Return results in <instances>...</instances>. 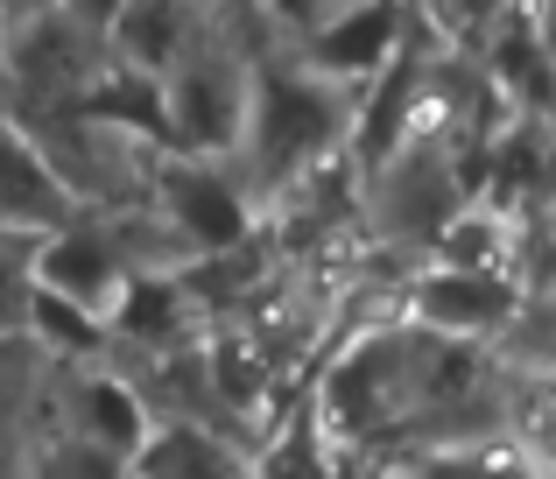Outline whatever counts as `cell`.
Instances as JSON below:
<instances>
[{
  "label": "cell",
  "mask_w": 556,
  "mask_h": 479,
  "mask_svg": "<svg viewBox=\"0 0 556 479\" xmlns=\"http://www.w3.org/2000/svg\"><path fill=\"white\" fill-rule=\"evenodd\" d=\"M127 479H247V452L218 424L163 416L149 430V444L127 458Z\"/></svg>",
  "instance_id": "obj_3"
},
{
  "label": "cell",
  "mask_w": 556,
  "mask_h": 479,
  "mask_svg": "<svg viewBox=\"0 0 556 479\" xmlns=\"http://www.w3.org/2000/svg\"><path fill=\"white\" fill-rule=\"evenodd\" d=\"M121 282H127V261H121V247H113V234L99 219H71L64 234L28 247V289H42V297L71 303V311H85V317H99V325H106Z\"/></svg>",
  "instance_id": "obj_2"
},
{
  "label": "cell",
  "mask_w": 556,
  "mask_h": 479,
  "mask_svg": "<svg viewBox=\"0 0 556 479\" xmlns=\"http://www.w3.org/2000/svg\"><path fill=\"white\" fill-rule=\"evenodd\" d=\"M56 381V438L92 444L106 458H135L155 430V409L141 402V388L127 381L113 360H92V367H50Z\"/></svg>",
  "instance_id": "obj_1"
}]
</instances>
